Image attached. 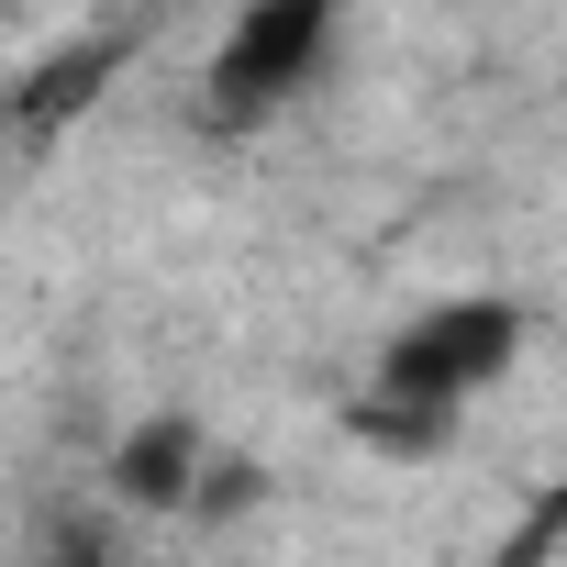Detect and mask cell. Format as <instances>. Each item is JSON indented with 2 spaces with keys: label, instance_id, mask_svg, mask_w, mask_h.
I'll use <instances>...</instances> for the list:
<instances>
[{
  "label": "cell",
  "instance_id": "6da1fadb",
  "mask_svg": "<svg viewBox=\"0 0 567 567\" xmlns=\"http://www.w3.org/2000/svg\"><path fill=\"white\" fill-rule=\"evenodd\" d=\"M323 23H334V0H245V23L223 34V68H212V101H223V112L290 101L301 68L323 56Z\"/></svg>",
  "mask_w": 567,
  "mask_h": 567
},
{
  "label": "cell",
  "instance_id": "7a4b0ae2",
  "mask_svg": "<svg viewBox=\"0 0 567 567\" xmlns=\"http://www.w3.org/2000/svg\"><path fill=\"white\" fill-rule=\"evenodd\" d=\"M112 489H123L134 512H200V489H212V445H200L178 412H156V423H134V434H123Z\"/></svg>",
  "mask_w": 567,
  "mask_h": 567
}]
</instances>
